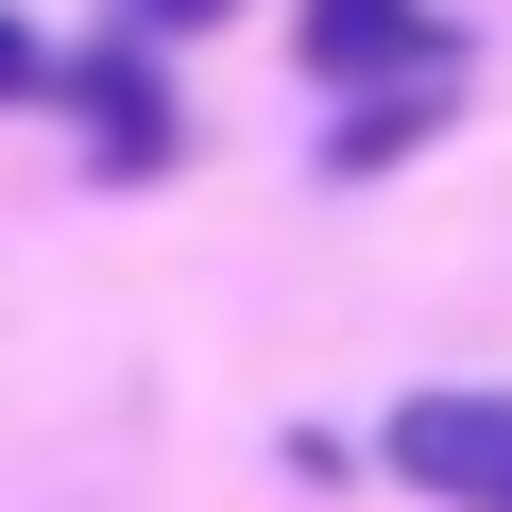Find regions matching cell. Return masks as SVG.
<instances>
[{
    "instance_id": "obj_2",
    "label": "cell",
    "mask_w": 512,
    "mask_h": 512,
    "mask_svg": "<svg viewBox=\"0 0 512 512\" xmlns=\"http://www.w3.org/2000/svg\"><path fill=\"white\" fill-rule=\"evenodd\" d=\"M291 69H308L325 103H359V86L461 69V18H444V0H291Z\"/></svg>"
},
{
    "instance_id": "obj_1",
    "label": "cell",
    "mask_w": 512,
    "mask_h": 512,
    "mask_svg": "<svg viewBox=\"0 0 512 512\" xmlns=\"http://www.w3.org/2000/svg\"><path fill=\"white\" fill-rule=\"evenodd\" d=\"M376 461H393L427 512H512V393H393Z\"/></svg>"
},
{
    "instance_id": "obj_4",
    "label": "cell",
    "mask_w": 512,
    "mask_h": 512,
    "mask_svg": "<svg viewBox=\"0 0 512 512\" xmlns=\"http://www.w3.org/2000/svg\"><path fill=\"white\" fill-rule=\"evenodd\" d=\"M444 120H461V69H410V86H359V103L325 120V171L359 188V171H393V154H427Z\"/></svg>"
},
{
    "instance_id": "obj_3",
    "label": "cell",
    "mask_w": 512,
    "mask_h": 512,
    "mask_svg": "<svg viewBox=\"0 0 512 512\" xmlns=\"http://www.w3.org/2000/svg\"><path fill=\"white\" fill-rule=\"evenodd\" d=\"M52 103H86V154H103V171H171V86L137 69V35L52 52Z\"/></svg>"
},
{
    "instance_id": "obj_5",
    "label": "cell",
    "mask_w": 512,
    "mask_h": 512,
    "mask_svg": "<svg viewBox=\"0 0 512 512\" xmlns=\"http://www.w3.org/2000/svg\"><path fill=\"white\" fill-rule=\"evenodd\" d=\"M18 103H52V35L18 18V0H0V120H18Z\"/></svg>"
},
{
    "instance_id": "obj_6",
    "label": "cell",
    "mask_w": 512,
    "mask_h": 512,
    "mask_svg": "<svg viewBox=\"0 0 512 512\" xmlns=\"http://www.w3.org/2000/svg\"><path fill=\"white\" fill-rule=\"evenodd\" d=\"M239 0H120V35H222Z\"/></svg>"
}]
</instances>
